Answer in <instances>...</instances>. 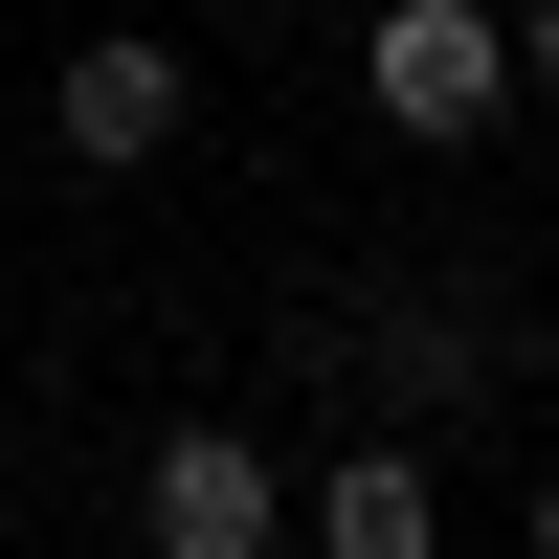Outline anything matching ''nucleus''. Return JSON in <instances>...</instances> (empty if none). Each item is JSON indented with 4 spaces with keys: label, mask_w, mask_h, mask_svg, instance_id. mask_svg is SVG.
I'll use <instances>...</instances> for the list:
<instances>
[{
    "label": "nucleus",
    "mask_w": 559,
    "mask_h": 559,
    "mask_svg": "<svg viewBox=\"0 0 559 559\" xmlns=\"http://www.w3.org/2000/svg\"><path fill=\"white\" fill-rule=\"evenodd\" d=\"M358 90H381L403 157H471V134L515 112V0H381V23H358Z\"/></svg>",
    "instance_id": "nucleus-1"
},
{
    "label": "nucleus",
    "mask_w": 559,
    "mask_h": 559,
    "mask_svg": "<svg viewBox=\"0 0 559 559\" xmlns=\"http://www.w3.org/2000/svg\"><path fill=\"white\" fill-rule=\"evenodd\" d=\"M537 559H559V471H537Z\"/></svg>",
    "instance_id": "nucleus-7"
},
{
    "label": "nucleus",
    "mask_w": 559,
    "mask_h": 559,
    "mask_svg": "<svg viewBox=\"0 0 559 559\" xmlns=\"http://www.w3.org/2000/svg\"><path fill=\"white\" fill-rule=\"evenodd\" d=\"M515 90H559V0H515Z\"/></svg>",
    "instance_id": "nucleus-6"
},
{
    "label": "nucleus",
    "mask_w": 559,
    "mask_h": 559,
    "mask_svg": "<svg viewBox=\"0 0 559 559\" xmlns=\"http://www.w3.org/2000/svg\"><path fill=\"white\" fill-rule=\"evenodd\" d=\"M292 537H313V559H426V537H448V492L403 471V448H336V471L292 492Z\"/></svg>",
    "instance_id": "nucleus-4"
},
{
    "label": "nucleus",
    "mask_w": 559,
    "mask_h": 559,
    "mask_svg": "<svg viewBox=\"0 0 559 559\" xmlns=\"http://www.w3.org/2000/svg\"><path fill=\"white\" fill-rule=\"evenodd\" d=\"M134 537H157V559H269V537H292V492H269L247 426H179L157 471H134Z\"/></svg>",
    "instance_id": "nucleus-2"
},
{
    "label": "nucleus",
    "mask_w": 559,
    "mask_h": 559,
    "mask_svg": "<svg viewBox=\"0 0 559 559\" xmlns=\"http://www.w3.org/2000/svg\"><path fill=\"white\" fill-rule=\"evenodd\" d=\"M179 90H202V68L112 23V45H68V90H45V134H68L90 179H134V157H157V134H179Z\"/></svg>",
    "instance_id": "nucleus-3"
},
{
    "label": "nucleus",
    "mask_w": 559,
    "mask_h": 559,
    "mask_svg": "<svg viewBox=\"0 0 559 559\" xmlns=\"http://www.w3.org/2000/svg\"><path fill=\"white\" fill-rule=\"evenodd\" d=\"M492 381V336H471V313H426V292H403L381 313V403H471Z\"/></svg>",
    "instance_id": "nucleus-5"
}]
</instances>
